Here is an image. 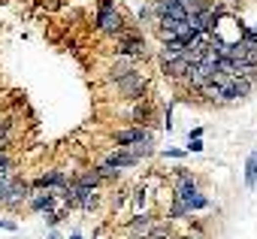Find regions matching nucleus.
I'll use <instances>...</instances> for the list:
<instances>
[{
  "label": "nucleus",
  "mask_w": 257,
  "mask_h": 239,
  "mask_svg": "<svg viewBox=\"0 0 257 239\" xmlns=\"http://www.w3.org/2000/svg\"><path fill=\"white\" fill-rule=\"evenodd\" d=\"M179 203H182L185 209H203L206 206V197L197 194L194 182L187 179V176H182V182H179Z\"/></svg>",
  "instance_id": "1"
},
{
  "label": "nucleus",
  "mask_w": 257,
  "mask_h": 239,
  "mask_svg": "<svg viewBox=\"0 0 257 239\" xmlns=\"http://www.w3.org/2000/svg\"><path fill=\"white\" fill-rule=\"evenodd\" d=\"M97 27H100V30H106V33H112V30H121V15H118L112 6H100Z\"/></svg>",
  "instance_id": "2"
},
{
  "label": "nucleus",
  "mask_w": 257,
  "mask_h": 239,
  "mask_svg": "<svg viewBox=\"0 0 257 239\" xmlns=\"http://www.w3.org/2000/svg\"><path fill=\"white\" fill-rule=\"evenodd\" d=\"M164 70L173 73V76H185L187 70H191V55H187V48H185L182 55H176V58H166L164 61Z\"/></svg>",
  "instance_id": "3"
},
{
  "label": "nucleus",
  "mask_w": 257,
  "mask_h": 239,
  "mask_svg": "<svg viewBox=\"0 0 257 239\" xmlns=\"http://www.w3.org/2000/svg\"><path fill=\"white\" fill-rule=\"evenodd\" d=\"M30 194H27V185L19 182V179H12L9 188H6V194H3V203H9V206H19V203H24Z\"/></svg>",
  "instance_id": "4"
},
{
  "label": "nucleus",
  "mask_w": 257,
  "mask_h": 239,
  "mask_svg": "<svg viewBox=\"0 0 257 239\" xmlns=\"http://www.w3.org/2000/svg\"><path fill=\"white\" fill-rule=\"evenodd\" d=\"M121 88L133 97V94H140V91L145 88V79H142L140 73H124V76H121Z\"/></svg>",
  "instance_id": "5"
},
{
  "label": "nucleus",
  "mask_w": 257,
  "mask_h": 239,
  "mask_svg": "<svg viewBox=\"0 0 257 239\" xmlns=\"http://www.w3.org/2000/svg\"><path fill=\"white\" fill-rule=\"evenodd\" d=\"M140 140H148V133L142 127H133V130H121L115 136V143L118 145H130V143H140Z\"/></svg>",
  "instance_id": "6"
},
{
  "label": "nucleus",
  "mask_w": 257,
  "mask_h": 239,
  "mask_svg": "<svg viewBox=\"0 0 257 239\" xmlns=\"http://www.w3.org/2000/svg\"><path fill=\"white\" fill-rule=\"evenodd\" d=\"M136 161H140V158H136L133 151H115V155H109V158H106V164H109V167H133Z\"/></svg>",
  "instance_id": "7"
},
{
  "label": "nucleus",
  "mask_w": 257,
  "mask_h": 239,
  "mask_svg": "<svg viewBox=\"0 0 257 239\" xmlns=\"http://www.w3.org/2000/svg\"><path fill=\"white\" fill-rule=\"evenodd\" d=\"M130 233H133L136 239H145V236L151 233V218H145V215H142V218H136L133 224H130Z\"/></svg>",
  "instance_id": "8"
},
{
  "label": "nucleus",
  "mask_w": 257,
  "mask_h": 239,
  "mask_svg": "<svg viewBox=\"0 0 257 239\" xmlns=\"http://www.w3.org/2000/svg\"><path fill=\"white\" fill-rule=\"evenodd\" d=\"M245 185H248V188L257 185V151H251V155H248V164H245Z\"/></svg>",
  "instance_id": "9"
},
{
  "label": "nucleus",
  "mask_w": 257,
  "mask_h": 239,
  "mask_svg": "<svg viewBox=\"0 0 257 239\" xmlns=\"http://www.w3.org/2000/svg\"><path fill=\"white\" fill-rule=\"evenodd\" d=\"M64 182H67V179H64L61 173H46V176H40V179H37V185H40V188H55V185H64Z\"/></svg>",
  "instance_id": "10"
},
{
  "label": "nucleus",
  "mask_w": 257,
  "mask_h": 239,
  "mask_svg": "<svg viewBox=\"0 0 257 239\" xmlns=\"http://www.w3.org/2000/svg\"><path fill=\"white\" fill-rule=\"evenodd\" d=\"M97 182H100V173H97V169H91V173H82V176H79V185L97 188Z\"/></svg>",
  "instance_id": "11"
},
{
  "label": "nucleus",
  "mask_w": 257,
  "mask_h": 239,
  "mask_svg": "<svg viewBox=\"0 0 257 239\" xmlns=\"http://www.w3.org/2000/svg\"><path fill=\"white\" fill-rule=\"evenodd\" d=\"M121 52H124V55H140V52H142V43L133 37V40H127V43H124V48H121Z\"/></svg>",
  "instance_id": "12"
},
{
  "label": "nucleus",
  "mask_w": 257,
  "mask_h": 239,
  "mask_svg": "<svg viewBox=\"0 0 257 239\" xmlns=\"http://www.w3.org/2000/svg\"><path fill=\"white\" fill-rule=\"evenodd\" d=\"M6 130H9V121L0 118V148H3V140H6Z\"/></svg>",
  "instance_id": "13"
},
{
  "label": "nucleus",
  "mask_w": 257,
  "mask_h": 239,
  "mask_svg": "<svg viewBox=\"0 0 257 239\" xmlns=\"http://www.w3.org/2000/svg\"><path fill=\"white\" fill-rule=\"evenodd\" d=\"M187 148H191V151H203V143H200V140H197V136H194V143H191V145H187Z\"/></svg>",
  "instance_id": "14"
},
{
  "label": "nucleus",
  "mask_w": 257,
  "mask_h": 239,
  "mask_svg": "<svg viewBox=\"0 0 257 239\" xmlns=\"http://www.w3.org/2000/svg\"><path fill=\"white\" fill-rule=\"evenodd\" d=\"M0 227H3V230H15V224H12V221H3V218H0Z\"/></svg>",
  "instance_id": "15"
},
{
  "label": "nucleus",
  "mask_w": 257,
  "mask_h": 239,
  "mask_svg": "<svg viewBox=\"0 0 257 239\" xmlns=\"http://www.w3.org/2000/svg\"><path fill=\"white\" fill-rule=\"evenodd\" d=\"M6 167H9V161H6L3 155H0V173H6Z\"/></svg>",
  "instance_id": "16"
},
{
  "label": "nucleus",
  "mask_w": 257,
  "mask_h": 239,
  "mask_svg": "<svg viewBox=\"0 0 257 239\" xmlns=\"http://www.w3.org/2000/svg\"><path fill=\"white\" fill-rule=\"evenodd\" d=\"M48 239H58V236H48Z\"/></svg>",
  "instance_id": "17"
}]
</instances>
